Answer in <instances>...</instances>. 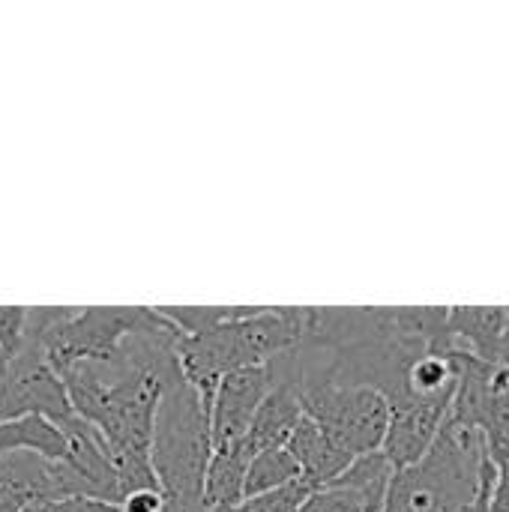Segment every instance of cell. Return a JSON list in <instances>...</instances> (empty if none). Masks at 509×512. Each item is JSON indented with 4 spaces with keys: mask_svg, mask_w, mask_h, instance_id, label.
<instances>
[{
    "mask_svg": "<svg viewBox=\"0 0 509 512\" xmlns=\"http://www.w3.org/2000/svg\"><path fill=\"white\" fill-rule=\"evenodd\" d=\"M165 492L162 489H141V492H132L120 501V510L123 512H165Z\"/></svg>",
    "mask_w": 509,
    "mask_h": 512,
    "instance_id": "obj_19",
    "label": "cell"
},
{
    "mask_svg": "<svg viewBox=\"0 0 509 512\" xmlns=\"http://www.w3.org/2000/svg\"><path fill=\"white\" fill-rule=\"evenodd\" d=\"M492 486H495V465L489 468V474H486V480H483V489H480L474 507L468 512H492Z\"/></svg>",
    "mask_w": 509,
    "mask_h": 512,
    "instance_id": "obj_20",
    "label": "cell"
},
{
    "mask_svg": "<svg viewBox=\"0 0 509 512\" xmlns=\"http://www.w3.org/2000/svg\"><path fill=\"white\" fill-rule=\"evenodd\" d=\"M453 399H456V393L393 405V420H390V432H387L381 453L390 459V465L396 471L411 468L429 456L441 429L450 420Z\"/></svg>",
    "mask_w": 509,
    "mask_h": 512,
    "instance_id": "obj_6",
    "label": "cell"
},
{
    "mask_svg": "<svg viewBox=\"0 0 509 512\" xmlns=\"http://www.w3.org/2000/svg\"><path fill=\"white\" fill-rule=\"evenodd\" d=\"M489 468V438L447 420L429 456L396 471L381 512H468Z\"/></svg>",
    "mask_w": 509,
    "mask_h": 512,
    "instance_id": "obj_2",
    "label": "cell"
},
{
    "mask_svg": "<svg viewBox=\"0 0 509 512\" xmlns=\"http://www.w3.org/2000/svg\"><path fill=\"white\" fill-rule=\"evenodd\" d=\"M315 492H318V489H315L306 477H300V480H294V483H288V486H282V489H273V492H264V495H258V498L243 501V510L246 512H300L303 510V504H306Z\"/></svg>",
    "mask_w": 509,
    "mask_h": 512,
    "instance_id": "obj_14",
    "label": "cell"
},
{
    "mask_svg": "<svg viewBox=\"0 0 509 512\" xmlns=\"http://www.w3.org/2000/svg\"><path fill=\"white\" fill-rule=\"evenodd\" d=\"M294 459H297V465H300V471H303V477L315 486V489H327V486H333L357 459H351L312 417H303V423L297 426V432L291 435V441H288V447H285Z\"/></svg>",
    "mask_w": 509,
    "mask_h": 512,
    "instance_id": "obj_7",
    "label": "cell"
},
{
    "mask_svg": "<svg viewBox=\"0 0 509 512\" xmlns=\"http://www.w3.org/2000/svg\"><path fill=\"white\" fill-rule=\"evenodd\" d=\"M24 512H123L117 504L96 501V498H51L39 501Z\"/></svg>",
    "mask_w": 509,
    "mask_h": 512,
    "instance_id": "obj_18",
    "label": "cell"
},
{
    "mask_svg": "<svg viewBox=\"0 0 509 512\" xmlns=\"http://www.w3.org/2000/svg\"><path fill=\"white\" fill-rule=\"evenodd\" d=\"M501 366H509V309H507V327H504V339H501Z\"/></svg>",
    "mask_w": 509,
    "mask_h": 512,
    "instance_id": "obj_21",
    "label": "cell"
},
{
    "mask_svg": "<svg viewBox=\"0 0 509 512\" xmlns=\"http://www.w3.org/2000/svg\"><path fill=\"white\" fill-rule=\"evenodd\" d=\"M27 309L24 306H0V375H9L15 357L24 348Z\"/></svg>",
    "mask_w": 509,
    "mask_h": 512,
    "instance_id": "obj_15",
    "label": "cell"
},
{
    "mask_svg": "<svg viewBox=\"0 0 509 512\" xmlns=\"http://www.w3.org/2000/svg\"><path fill=\"white\" fill-rule=\"evenodd\" d=\"M375 504H369L363 495L351 492V489H339V486H327L318 489L300 512H366L372 510Z\"/></svg>",
    "mask_w": 509,
    "mask_h": 512,
    "instance_id": "obj_16",
    "label": "cell"
},
{
    "mask_svg": "<svg viewBox=\"0 0 509 512\" xmlns=\"http://www.w3.org/2000/svg\"><path fill=\"white\" fill-rule=\"evenodd\" d=\"M213 453V414L198 390L189 381H180L162 396L150 450L165 498L207 507L204 486Z\"/></svg>",
    "mask_w": 509,
    "mask_h": 512,
    "instance_id": "obj_3",
    "label": "cell"
},
{
    "mask_svg": "<svg viewBox=\"0 0 509 512\" xmlns=\"http://www.w3.org/2000/svg\"><path fill=\"white\" fill-rule=\"evenodd\" d=\"M207 512H246V510H243V504H240V507H216V510H207Z\"/></svg>",
    "mask_w": 509,
    "mask_h": 512,
    "instance_id": "obj_22",
    "label": "cell"
},
{
    "mask_svg": "<svg viewBox=\"0 0 509 512\" xmlns=\"http://www.w3.org/2000/svg\"><path fill=\"white\" fill-rule=\"evenodd\" d=\"M273 387H276L273 363L249 366V369H237L225 375L213 402V444L231 447V444L246 441L255 414Z\"/></svg>",
    "mask_w": 509,
    "mask_h": 512,
    "instance_id": "obj_5",
    "label": "cell"
},
{
    "mask_svg": "<svg viewBox=\"0 0 509 512\" xmlns=\"http://www.w3.org/2000/svg\"><path fill=\"white\" fill-rule=\"evenodd\" d=\"M384 510V507H372V510H366V512H381Z\"/></svg>",
    "mask_w": 509,
    "mask_h": 512,
    "instance_id": "obj_23",
    "label": "cell"
},
{
    "mask_svg": "<svg viewBox=\"0 0 509 512\" xmlns=\"http://www.w3.org/2000/svg\"><path fill=\"white\" fill-rule=\"evenodd\" d=\"M509 306H456L450 309V333L456 345L483 363L501 366V339Z\"/></svg>",
    "mask_w": 509,
    "mask_h": 512,
    "instance_id": "obj_9",
    "label": "cell"
},
{
    "mask_svg": "<svg viewBox=\"0 0 509 512\" xmlns=\"http://www.w3.org/2000/svg\"><path fill=\"white\" fill-rule=\"evenodd\" d=\"M489 456H492V465H495L492 512H509V444L489 441Z\"/></svg>",
    "mask_w": 509,
    "mask_h": 512,
    "instance_id": "obj_17",
    "label": "cell"
},
{
    "mask_svg": "<svg viewBox=\"0 0 509 512\" xmlns=\"http://www.w3.org/2000/svg\"><path fill=\"white\" fill-rule=\"evenodd\" d=\"M159 318L156 309L147 306H90V309H72L48 336H45V354L48 363L63 375L66 369L90 360H108L120 351V345L153 327Z\"/></svg>",
    "mask_w": 509,
    "mask_h": 512,
    "instance_id": "obj_4",
    "label": "cell"
},
{
    "mask_svg": "<svg viewBox=\"0 0 509 512\" xmlns=\"http://www.w3.org/2000/svg\"><path fill=\"white\" fill-rule=\"evenodd\" d=\"M9 453H33L48 462H66L69 438L48 417L27 414V417L0 423V456H9Z\"/></svg>",
    "mask_w": 509,
    "mask_h": 512,
    "instance_id": "obj_11",
    "label": "cell"
},
{
    "mask_svg": "<svg viewBox=\"0 0 509 512\" xmlns=\"http://www.w3.org/2000/svg\"><path fill=\"white\" fill-rule=\"evenodd\" d=\"M309 309L303 306H258L252 315L228 321L201 336H183L177 345L180 369L213 414V402L225 375L249 366L273 363L300 348Z\"/></svg>",
    "mask_w": 509,
    "mask_h": 512,
    "instance_id": "obj_1",
    "label": "cell"
},
{
    "mask_svg": "<svg viewBox=\"0 0 509 512\" xmlns=\"http://www.w3.org/2000/svg\"><path fill=\"white\" fill-rule=\"evenodd\" d=\"M258 453L252 450L249 441L231 444V447H216L213 462L207 468V486H204V504L207 510L216 507H240L246 498V477L252 468V459Z\"/></svg>",
    "mask_w": 509,
    "mask_h": 512,
    "instance_id": "obj_10",
    "label": "cell"
},
{
    "mask_svg": "<svg viewBox=\"0 0 509 512\" xmlns=\"http://www.w3.org/2000/svg\"><path fill=\"white\" fill-rule=\"evenodd\" d=\"M303 471L297 465V459L288 453V450H267V453H258L252 459V468H249V477H246V498H258L264 492H273V489H282L294 480H300Z\"/></svg>",
    "mask_w": 509,
    "mask_h": 512,
    "instance_id": "obj_12",
    "label": "cell"
},
{
    "mask_svg": "<svg viewBox=\"0 0 509 512\" xmlns=\"http://www.w3.org/2000/svg\"><path fill=\"white\" fill-rule=\"evenodd\" d=\"M258 306H159V312L183 333V336H201L210 333L228 321L252 315Z\"/></svg>",
    "mask_w": 509,
    "mask_h": 512,
    "instance_id": "obj_13",
    "label": "cell"
},
{
    "mask_svg": "<svg viewBox=\"0 0 509 512\" xmlns=\"http://www.w3.org/2000/svg\"><path fill=\"white\" fill-rule=\"evenodd\" d=\"M303 417H306V408H303V399H300L297 387L276 381V387L267 393L264 405L258 408L246 441L252 444L255 453L285 450L291 435L303 423Z\"/></svg>",
    "mask_w": 509,
    "mask_h": 512,
    "instance_id": "obj_8",
    "label": "cell"
}]
</instances>
